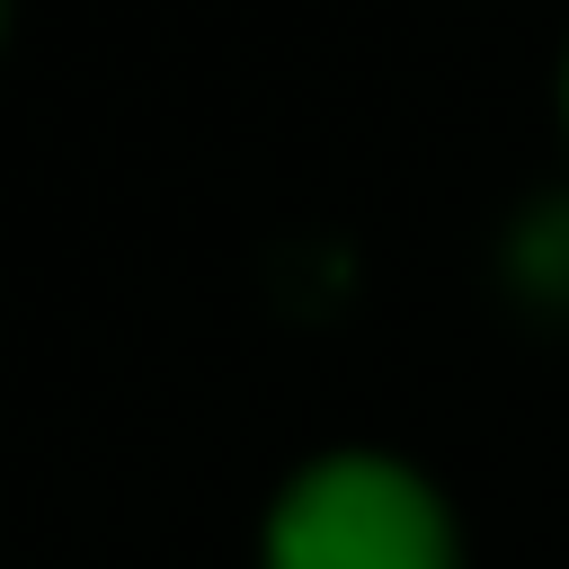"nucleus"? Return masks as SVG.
I'll list each match as a JSON object with an SVG mask.
<instances>
[{"instance_id":"1","label":"nucleus","mask_w":569,"mask_h":569,"mask_svg":"<svg viewBox=\"0 0 569 569\" xmlns=\"http://www.w3.org/2000/svg\"><path fill=\"white\" fill-rule=\"evenodd\" d=\"M267 569H453V525L409 462L320 453L267 507Z\"/></svg>"},{"instance_id":"2","label":"nucleus","mask_w":569,"mask_h":569,"mask_svg":"<svg viewBox=\"0 0 569 569\" xmlns=\"http://www.w3.org/2000/svg\"><path fill=\"white\" fill-rule=\"evenodd\" d=\"M560 116H569V71H560Z\"/></svg>"}]
</instances>
